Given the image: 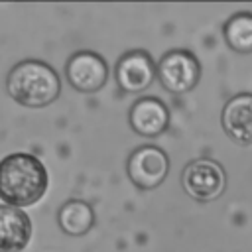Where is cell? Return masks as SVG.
Wrapping results in <instances>:
<instances>
[{"label":"cell","mask_w":252,"mask_h":252,"mask_svg":"<svg viewBox=\"0 0 252 252\" xmlns=\"http://www.w3.org/2000/svg\"><path fill=\"white\" fill-rule=\"evenodd\" d=\"M49 185L43 161L33 154L16 152L0 159V199L10 207L37 203Z\"/></svg>","instance_id":"6da1fadb"},{"label":"cell","mask_w":252,"mask_h":252,"mask_svg":"<svg viewBox=\"0 0 252 252\" xmlns=\"http://www.w3.org/2000/svg\"><path fill=\"white\" fill-rule=\"evenodd\" d=\"M8 94L32 108L51 104L61 93V79L57 71L39 59H24L16 63L6 77Z\"/></svg>","instance_id":"7a4b0ae2"},{"label":"cell","mask_w":252,"mask_h":252,"mask_svg":"<svg viewBox=\"0 0 252 252\" xmlns=\"http://www.w3.org/2000/svg\"><path fill=\"white\" fill-rule=\"evenodd\" d=\"M158 79L173 94L189 93L201 79V63L187 49H171L158 61Z\"/></svg>","instance_id":"3957f363"},{"label":"cell","mask_w":252,"mask_h":252,"mask_svg":"<svg viewBox=\"0 0 252 252\" xmlns=\"http://www.w3.org/2000/svg\"><path fill=\"white\" fill-rule=\"evenodd\" d=\"M181 185L185 193L197 201L219 199L226 187V173L222 165L211 158H197L183 167Z\"/></svg>","instance_id":"277c9868"},{"label":"cell","mask_w":252,"mask_h":252,"mask_svg":"<svg viewBox=\"0 0 252 252\" xmlns=\"http://www.w3.org/2000/svg\"><path fill=\"white\" fill-rule=\"evenodd\" d=\"M169 171V158L158 146H140L126 163V173L138 189H156L163 183Z\"/></svg>","instance_id":"5b68a950"},{"label":"cell","mask_w":252,"mask_h":252,"mask_svg":"<svg viewBox=\"0 0 252 252\" xmlns=\"http://www.w3.org/2000/svg\"><path fill=\"white\" fill-rule=\"evenodd\" d=\"M65 77L75 91L96 93L104 87L108 79V65L98 53L83 49L67 59Z\"/></svg>","instance_id":"8992f818"},{"label":"cell","mask_w":252,"mask_h":252,"mask_svg":"<svg viewBox=\"0 0 252 252\" xmlns=\"http://www.w3.org/2000/svg\"><path fill=\"white\" fill-rule=\"evenodd\" d=\"M114 75L122 91L142 93L158 77V65L146 49H130L118 59Z\"/></svg>","instance_id":"52a82bcc"},{"label":"cell","mask_w":252,"mask_h":252,"mask_svg":"<svg viewBox=\"0 0 252 252\" xmlns=\"http://www.w3.org/2000/svg\"><path fill=\"white\" fill-rule=\"evenodd\" d=\"M220 124L224 134L232 142L240 146H250L252 144V94L240 93L230 96L222 108Z\"/></svg>","instance_id":"ba28073f"},{"label":"cell","mask_w":252,"mask_h":252,"mask_svg":"<svg viewBox=\"0 0 252 252\" xmlns=\"http://www.w3.org/2000/svg\"><path fill=\"white\" fill-rule=\"evenodd\" d=\"M130 128L146 138L159 136L169 126V110L167 106L156 96H142L138 98L128 112Z\"/></svg>","instance_id":"9c48e42d"},{"label":"cell","mask_w":252,"mask_h":252,"mask_svg":"<svg viewBox=\"0 0 252 252\" xmlns=\"http://www.w3.org/2000/svg\"><path fill=\"white\" fill-rule=\"evenodd\" d=\"M32 238L30 217L10 205H0V252H22Z\"/></svg>","instance_id":"30bf717a"},{"label":"cell","mask_w":252,"mask_h":252,"mask_svg":"<svg viewBox=\"0 0 252 252\" xmlns=\"http://www.w3.org/2000/svg\"><path fill=\"white\" fill-rule=\"evenodd\" d=\"M57 222L65 234L83 236L94 226V211L87 201L69 199L61 205L57 213Z\"/></svg>","instance_id":"8fae6325"},{"label":"cell","mask_w":252,"mask_h":252,"mask_svg":"<svg viewBox=\"0 0 252 252\" xmlns=\"http://www.w3.org/2000/svg\"><path fill=\"white\" fill-rule=\"evenodd\" d=\"M226 45L236 53H252V14L238 12L222 26Z\"/></svg>","instance_id":"7c38bea8"}]
</instances>
